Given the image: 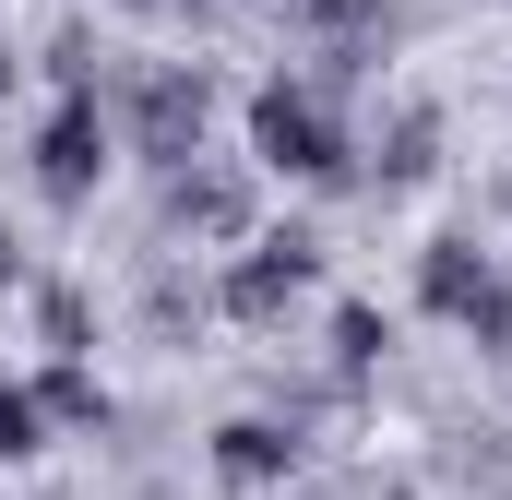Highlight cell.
I'll use <instances>...</instances> for the list:
<instances>
[{
    "label": "cell",
    "mask_w": 512,
    "mask_h": 500,
    "mask_svg": "<svg viewBox=\"0 0 512 500\" xmlns=\"http://www.w3.org/2000/svg\"><path fill=\"white\" fill-rule=\"evenodd\" d=\"M346 120H334V96L310 84V72H274V84H251V167L262 179H310V191H334L346 179Z\"/></svg>",
    "instance_id": "1"
},
{
    "label": "cell",
    "mask_w": 512,
    "mask_h": 500,
    "mask_svg": "<svg viewBox=\"0 0 512 500\" xmlns=\"http://www.w3.org/2000/svg\"><path fill=\"white\" fill-rule=\"evenodd\" d=\"M203 120H215V84H203V72H155V84L131 96V155H143L155 179H179V167L203 155Z\"/></svg>",
    "instance_id": "4"
},
{
    "label": "cell",
    "mask_w": 512,
    "mask_h": 500,
    "mask_svg": "<svg viewBox=\"0 0 512 500\" xmlns=\"http://www.w3.org/2000/svg\"><path fill=\"white\" fill-rule=\"evenodd\" d=\"M12 72H24V60H12V36H0V96H12Z\"/></svg>",
    "instance_id": "14"
},
{
    "label": "cell",
    "mask_w": 512,
    "mask_h": 500,
    "mask_svg": "<svg viewBox=\"0 0 512 500\" xmlns=\"http://www.w3.org/2000/svg\"><path fill=\"white\" fill-rule=\"evenodd\" d=\"M489 274H501V250H489V239H465V227H453V239H429V262H417V310H429V322H465Z\"/></svg>",
    "instance_id": "6"
},
{
    "label": "cell",
    "mask_w": 512,
    "mask_h": 500,
    "mask_svg": "<svg viewBox=\"0 0 512 500\" xmlns=\"http://www.w3.org/2000/svg\"><path fill=\"white\" fill-rule=\"evenodd\" d=\"M36 334H48V358H96V346H84V334H96V310H84V286H72V274H48V286H36Z\"/></svg>",
    "instance_id": "9"
},
{
    "label": "cell",
    "mask_w": 512,
    "mask_h": 500,
    "mask_svg": "<svg viewBox=\"0 0 512 500\" xmlns=\"http://www.w3.org/2000/svg\"><path fill=\"white\" fill-rule=\"evenodd\" d=\"M36 405H48V429H108V381L84 370V358H48Z\"/></svg>",
    "instance_id": "8"
},
{
    "label": "cell",
    "mask_w": 512,
    "mask_h": 500,
    "mask_svg": "<svg viewBox=\"0 0 512 500\" xmlns=\"http://www.w3.org/2000/svg\"><path fill=\"white\" fill-rule=\"evenodd\" d=\"M298 298H322V239L310 227H251L227 250V286H215L227 322H286Z\"/></svg>",
    "instance_id": "2"
},
{
    "label": "cell",
    "mask_w": 512,
    "mask_h": 500,
    "mask_svg": "<svg viewBox=\"0 0 512 500\" xmlns=\"http://www.w3.org/2000/svg\"><path fill=\"white\" fill-rule=\"evenodd\" d=\"M48 453V405H36V381H0V465H36Z\"/></svg>",
    "instance_id": "11"
},
{
    "label": "cell",
    "mask_w": 512,
    "mask_h": 500,
    "mask_svg": "<svg viewBox=\"0 0 512 500\" xmlns=\"http://www.w3.org/2000/svg\"><path fill=\"white\" fill-rule=\"evenodd\" d=\"M108 155H120V120H108V96L84 84V96H60V108L36 120V191H48L60 215H84L96 179H108Z\"/></svg>",
    "instance_id": "3"
},
{
    "label": "cell",
    "mask_w": 512,
    "mask_h": 500,
    "mask_svg": "<svg viewBox=\"0 0 512 500\" xmlns=\"http://www.w3.org/2000/svg\"><path fill=\"white\" fill-rule=\"evenodd\" d=\"M215 477L239 500L286 489V477H298V429H286V417H227V429H215Z\"/></svg>",
    "instance_id": "5"
},
{
    "label": "cell",
    "mask_w": 512,
    "mask_h": 500,
    "mask_svg": "<svg viewBox=\"0 0 512 500\" xmlns=\"http://www.w3.org/2000/svg\"><path fill=\"white\" fill-rule=\"evenodd\" d=\"M382 346H393V322L370 310V298H334V370L346 381H370L382 370Z\"/></svg>",
    "instance_id": "10"
},
{
    "label": "cell",
    "mask_w": 512,
    "mask_h": 500,
    "mask_svg": "<svg viewBox=\"0 0 512 500\" xmlns=\"http://www.w3.org/2000/svg\"><path fill=\"white\" fill-rule=\"evenodd\" d=\"M453 334H465L477 358H512V262H501V274H489V286H477V310H465Z\"/></svg>",
    "instance_id": "12"
},
{
    "label": "cell",
    "mask_w": 512,
    "mask_h": 500,
    "mask_svg": "<svg viewBox=\"0 0 512 500\" xmlns=\"http://www.w3.org/2000/svg\"><path fill=\"white\" fill-rule=\"evenodd\" d=\"M167 227L251 239V179H227V167H179V179H167Z\"/></svg>",
    "instance_id": "7"
},
{
    "label": "cell",
    "mask_w": 512,
    "mask_h": 500,
    "mask_svg": "<svg viewBox=\"0 0 512 500\" xmlns=\"http://www.w3.org/2000/svg\"><path fill=\"white\" fill-rule=\"evenodd\" d=\"M0 286H24V239L12 227H0Z\"/></svg>",
    "instance_id": "13"
}]
</instances>
